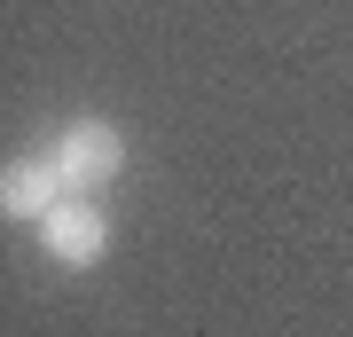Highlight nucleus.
Here are the masks:
<instances>
[{"mask_svg":"<svg viewBox=\"0 0 353 337\" xmlns=\"http://www.w3.org/2000/svg\"><path fill=\"white\" fill-rule=\"evenodd\" d=\"M48 157H55V173H63L71 196H94V188H110L126 173V134L110 118H79V125H63L48 141Z\"/></svg>","mask_w":353,"mask_h":337,"instance_id":"1","label":"nucleus"},{"mask_svg":"<svg viewBox=\"0 0 353 337\" xmlns=\"http://www.w3.org/2000/svg\"><path fill=\"white\" fill-rule=\"evenodd\" d=\"M39 243H48L55 267H94L102 251H110V212H102L94 196H63L39 220Z\"/></svg>","mask_w":353,"mask_h":337,"instance_id":"2","label":"nucleus"},{"mask_svg":"<svg viewBox=\"0 0 353 337\" xmlns=\"http://www.w3.org/2000/svg\"><path fill=\"white\" fill-rule=\"evenodd\" d=\"M63 196H71V188H63V173H55L48 150L8 157V173H0V212H8V220H48Z\"/></svg>","mask_w":353,"mask_h":337,"instance_id":"3","label":"nucleus"}]
</instances>
